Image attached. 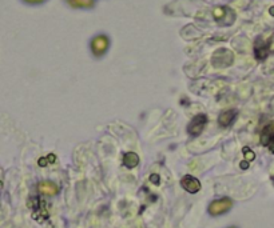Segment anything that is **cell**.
<instances>
[{
  "label": "cell",
  "instance_id": "obj_5",
  "mask_svg": "<svg viewBox=\"0 0 274 228\" xmlns=\"http://www.w3.org/2000/svg\"><path fill=\"white\" fill-rule=\"evenodd\" d=\"M261 143L268 145L270 151L274 154V121L269 123L261 132Z\"/></svg>",
  "mask_w": 274,
  "mask_h": 228
},
{
  "label": "cell",
  "instance_id": "obj_18",
  "mask_svg": "<svg viewBox=\"0 0 274 228\" xmlns=\"http://www.w3.org/2000/svg\"><path fill=\"white\" fill-rule=\"evenodd\" d=\"M270 14H272L274 16V7H273V8H270Z\"/></svg>",
  "mask_w": 274,
  "mask_h": 228
},
{
  "label": "cell",
  "instance_id": "obj_16",
  "mask_svg": "<svg viewBox=\"0 0 274 228\" xmlns=\"http://www.w3.org/2000/svg\"><path fill=\"white\" fill-rule=\"evenodd\" d=\"M47 164H48V159L47 158L39 159V166H40V167H44V166H47Z\"/></svg>",
  "mask_w": 274,
  "mask_h": 228
},
{
  "label": "cell",
  "instance_id": "obj_3",
  "mask_svg": "<svg viewBox=\"0 0 274 228\" xmlns=\"http://www.w3.org/2000/svg\"><path fill=\"white\" fill-rule=\"evenodd\" d=\"M232 207H233L232 199H229V198H222V199H218V200H214L213 203H210L209 212L210 215H213V216H218V215H222L225 214V212H228Z\"/></svg>",
  "mask_w": 274,
  "mask_h": 228
},
{
  "label": "cell",
  "instance_id": "obj_7",
  "mask_svg": "<svg viewBox=\"0 0 274 228\" xmlns=\"http://www.w3.org/2000/svg\"><path fill=\"white\" fill-rule=\"evenodd\" d=\"M37 191L40 192L42 195L52 196L58 194L59 188H58V186H56L55 183L46 180V182H40L39 184H37Z\"/></svg>",
  "mask_w": 274,
  "mask_h": 228
},
{
  "label": "cell",
  "instance_id": "obj_9",
  "mask_svg": "<svg viewBox=\"0 0 274 228\" xmlns=\"http://www.w3.org/2000/svg\"><path fill=\"white\" fill-rule=\"evenodd\" d=\"M236 111H233V110H230V111H226L223 112L222 115L219 116L218 119V123L219 126L221 127H229L230 124H232L233 121H234V119H236Z\"/></svg>",
  "mask_w": 274,
  "mask_h": 228
},
{
  "label": "cell",
  "instance_id": "obj_1",
  "mask_svg": "<svg viewBox=\"0 0 274 228\" xmlns=\"http://www.w3.org/2000/svg\"><path fill=\"white\" fill-rule=\"evenodd\" d=\"M30 208L33 210V216L34 219H36L37 222H44V220L48 218V210H47V205H46V201L40 199V198H31V200H30Z\"/></svg>",
  "mask_w": 274,
  "mask_h": 228
},
{
  "label": "cell",
  "instance_id": "obj_19",
  "mask_svg": "<svg viewBox=\"0 0 274 228\" xmlns=\"http://www.w3.org/2000/svg\"><path fill=\"white\" fill-rule=\"evenodd\" d=\"M233 228H234V227H233Z\"/></svg>",
  "mask_w": 274,
  "mask_h": 228
},
{
  "label": "cell",
  "instance_id": "obj_6",
  "mask_svg": "<svg viewBox=\"0 0 274 228\" xmlns=\"http://www.w3.org/2000/svg\"><path fill=\"white\" fill-rule=\"evenodd\" d=\"M181 184L186 191L190 192V194H197L201 190L200 180L197 177L191 176V175H186V176L182 177Z\"/></svg>",
  "mask_w": 274,
  "mask_h": 228
},
{
  "label": "cell",
  "instance_id": "obj_2",
  "mask_svg": "<svg viewBox=\"0 0 274 228\" xmlns=\"http://www.w3.org/2000/svg\"><path fill=\"white\" fill-rule=\"evenodd\" d=\"M110 47V39L107 35H98V36L93 37V40L90 43V48L91 52L95 57H101L107 52Z\"/></svg>",
  "mask_w": 274,
  "mask_h": 228
},
{
  "label": "cell",
  "instance_id": "obj_12",
  "mask_svg": "<svg viewBox=\"0 0 274 228\" xmlns=\"http://www.w3.org/2000/svg\"><path fill=\"white\" fill-rule=\"evenodd\" d=\"M268 51H269V47L264 44V43H257L256 44V48H254V52H256V56L258 59H265L266 56H268Z\"/></svg>",
  "mask_w": 274,
  "mask_h": 228
},
{
  "label": "cell",
  "instance_id": "obj_8",
  "mask_svg": "<svg viewBox=\"0 0 274 228\" xmlns=\"http://www.w3.org/2000/svg\"><path fill=\"white\" fill-rule=\"evenodd\" d=\"M71 8H93L95 0H66Z\"/></svg>",
  "mask_w": 274,
  "mask_h": 228
},
{
  "label": "cell",
  "instance_id": "obj_17",
  "mask_svg": "<svg viewBox=\"0 0 274 228\" xmlns=\"http://www.w3.org/2000/svg\"><path fill=\"white\" fill-rule=\"evenodd\" d=\"M242 168H247V163H241Z\"/></svg>",
  "mask_w": 274,
  "mask_h": 228
},
{
  "label": "cell",
  "instance_id": "obj_4",
  "mask_svg": "<svg viewBox=\"0 0 274 228\" xmlns=\"http://www.w3.org/2000/svg\"><path fill=\"white\" fill-rule=\"evenodd\" d=\"M207 124V116L201 114V115H197L195 117H193V120L189 123V127H187V131L191 136H198L200 134H202V131Z\"/></svg>",
  "mask_w": 274,
  "mask_h": 228
},
{
  "label": "cell",
  "instance_id": "obj_15",
  "mask_svg": "<svg viewBox=\"0 0 274 228\" xmlns=\"http://www.w3.org/2000/svg\"><path fill=\"white\" fill-rule=\"evenodd\" d=\"M268 47H269V51L270 52H274V35L272 37H270L269 44H268Z\"/></svg>",
  "mask_w": 274,
  "mask_h": 228
},
{
  "label": "cell",
  "instance_id": "obj_14",
  "mask_svg": "<svg viewBox=\"0 0 274 228\" xmlns=\"http://www.w3.org/2000/svg\"><path fill=\"white\" fill-rule=\"evenodd\" d=\"M24 4L27 5H39V4H43L44 1H47V0H22Z\"/></svg>",
  "mask_w": 274,
  "mask_h": 228
},
{
  "label": "cell",
  "instance_id": "obj_10",
  "mask_svg": "<svg viewBox=\"0 0 274 228\" xmlns=\"http://www.w3.org/2000/svg\"><path fill=\"white\" fill-rule=\"evenodd\" d=\"M123 163L127 168H134L139 163V156L134 152H127L123 158Z\"/></svg>",
  "mask_w": 274,
  "mask_h": 228
},
{
  "label": "cell",
  "instance_id": "obj_13",
  "mask_svg": "<svg viewBox=\"0 0 274 228\" xmlns=\"http://www.w3.org/2000/svg\"><path fill=\"white\" fill-rule=\"evenodd\" d=\"M243 154H245V158H246L247 162H251L253 159L256 158V154H254L253 151H250V149H249V148L243 149Z\"/></svg>",
  "mask_w": 274,
  "mask_h": 228
},
{
  "label": "cell",
  "instance_id": "obj_11",
  "mask_svg": "<svg viewBox=\"0 0 274 228\" xmlns=\"http://www.w3.org/2000/svg\"><path fill=\"white\" fill-rule=\"evenodd\" d=\"M230 11H232V9L226 8V7H217V8L213 11V16L217 22L222 23V20H225V18L228 16L226 14H229Z\"/></svg>",
  "mask_w": 274,
  "mask_h": 228
}]
</instances>
